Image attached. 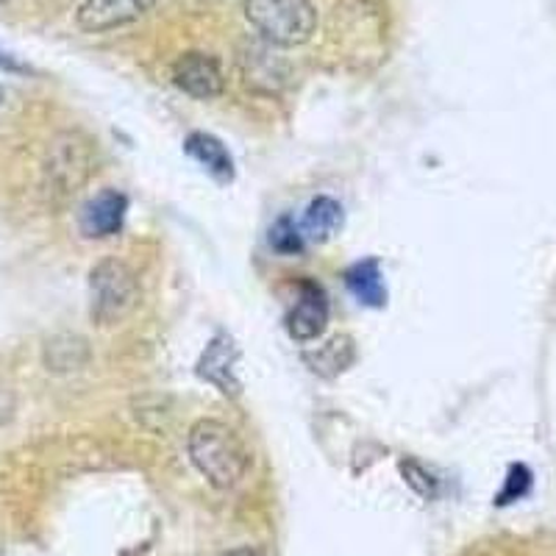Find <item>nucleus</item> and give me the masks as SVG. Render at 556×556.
<instances>
[{
  "label": "nucleus",
  "mask_w": 556,
  "mask_h": 556,
  "mask_svg": "<svg viewBox=\"0 0 556 556\" xmlns=\"http://www.w3.org/2000/svg\"><path fill=\"white\" fill-rule=\"evenodd\" d=\"M89 298H92L89 315H92V320H96L98 326L123 323L134 309H137V276H134L131 267L121 260L98 262V265L92 267V273H89Z\"/></svg>",
  "instance_id": "3"
},
{
  "label": "nucleus",
  "mask_w": 556,
  "mask_h": 556,
  "mask_svg": "<svg viewBox=\"0 0 556 556\" xmlns=\"http://www.w3.org/2000/svg\"><path fill=\"white\" fill-rule=\"evenodd\" d=\"M245 17L267 42L278 48L304 45L317 26L312 0H245Z\"/></svg>",
  "instance_id": "2"
},
{
  "label": "nucleus",
  "mask_w": 556,
  "mask_h": 556,
  "mask_svg": "<svg viewBox=\"0 0 556 556\" xmlns=\"http://www.w3.org/2000/svg\"><path fill=\"white\" fill-rule=\"evenodd\" d=\"M401 470H404L406 484H409L417 495H424V498H434L437 495L434 476L426 473V470L420 468L417 462H401Z\"/></svg>",
  "instance_id": "16"
},
{
  "label": "nucleus",
  "mask_w": 556,
  "mask_h": 556,
  "mask_svg": "<svg viewBox=\"0 0 556 556\" xmlns=\"http://www.w3.org/2000/svg\"><path fill=\"white\" fill-rule=\"evenodd\" d=\"M304 235L301 228L290 220V217H281L276 226L270 228V245L278 253H301L304 251Z\"/></svg>",
  "instance_id": "13"
},
{
  "label": "nucleus",
  "mask_w": 556,
  "mask_h": 556,
  "mask_svg": "<svg viewBox=\"0 0 556 556\" xmlns=\"http://www.w3.org/2000/svg\"><path fill=\"white\" fill-rule=\"evenodd\" d=\"M237 362H240V351H237L235 340L226 334H217L208 342L206 351L198 359V376L208 384H215L223 395L237 399L240 395V379H237Z\"/></svg>",
  "instance_id": "7"
},
{
  "label": "nucleus",
  "mask_w": 556,
  "mask_h": 556,
  "mask_svg": "<svg viewBox=\"0 0 556 556\" xmlns=\"http://www.w3.org/2000/svg\"><path fill=\"white\" fill-rule=\"evenodd\" d=\"M223 556H265V554H262L260 548H253V545H242V548L226 551V554H223Z\"/></svg>",
  "instance_id": "17"
},
{
  "label": "nucleus",
  "mask_w": 556,
  "mask_h": 556,
  "mask_svg": "<svg viewBox=\"0 0 556 556\" xmlns=\"http://www.w3.org/2000/svg\"><path fill=\"white\" fill-rule=\"evenodd\" d=\"M329 326V298L315 281L298 285V301L287 315V331L292 340L312 342Z\"/></svg>",
  "instance_id": "5"
},
{
  "label": "nucleus",
  "mask_w": 556,
  "mask_h": 556,
  "mask_svg": "<svg viewBox=\"0 0 556 556\" xmlns=\"http://www.w3.org/2000/svg\"><path fill=\"white\" fill-rule=\"evenodd\" d=\"M529 490H531V470L526 468V465H513V468H509V473H506L504 490L498 493L495 504H498V506L513 504V501L523 498Z\"/></svg>",
  "instance_id": "15"
},
{
  "label": "nucleus",
  "mask_w": 556,
  "mask_h": 556,
  "mask_svg": "<svg viewBox=\"0 0 556 556\" xmlns=\"http://www.w3.org/2000/svg\"><path fill=\"white\" fill-rule=\"evenodd\" d=\"M187 451L198 473L217 490L237 486L251 468V454L240 434L220 420H198L190 429Z\"/></svg>",
  "instance_id": "1"
},
{
  "label": "nucleus",
  "mask_w": 556,
  "mask_h": 556,
  "mask_svg": "<svg viewBox=\"0 0 556 556\" xmlns=\"http://www.w3.org/2000/svg\"><path fill=\"white\" fill-rule=\"evenodd\" d=\"M345 285L348 290L354 292V298L365 306H379L387 304V287L384 278H381V267L376 260H365L359 265H354L345 273Z\"/></svg>",
  "instance_id": "11"
},
{
  "label": "nucleus",
  "mask_w": 556,
  "mask_h": 556,
  "mask_svg": "<svg viewBox=\"0 0 556 556\" xmlns=\"http://www.w3.org/2000/svg\"><path fill=\"white\" fill-rule=\"evenodd\" d=\"M340 228H342L340 203L331 201V198H317V201H312L309 208H306L304 223H301V235H304V240L323 245V242H329Z\"/></svg>",
  "instance_id": "12"
},
{
  "label": "nucleus",
  "mask_w": 556,
  "mask_h": 556,
  "mask_svg": "<svg viewBox=\"0 0 556 556\" xmlns=\"http://www.w3.org/2000/svg\"><path fill=\"white\" fill-rule=\"evenodd\" d=\"M0 67L14 70V73H26V64L14 62V59H12V56H7V53H0Z\"/></svg>",
  "instance_id": "18"
},
{
  "label": "nucleus",
  "mask_w": 556,
  "mask_h": 556,
  "mask_svg": "<svg viewBox=\"0 0 556 556\" xmlns=\"http://www.w3.org/2000/svg\"><path fill=\"white\" fill-rule=\"evenodd\" d=\"M89 159L84 148L73 139L56 142L51 151V162H48V178L59 192H73L78 184L87 178Z\"/></svg>",
  "instance_id": "9"
},
{
  "label": "nucleus",
  "mask_w": 556,
  "mask_h": 556,
  "mask_svg": "<svg viewBox=\"0 0 556 556\" xmlns=\"http://www.w3.org/2000/svg\"><path fill=\"white\" fill-rule=\"evenodd\" d=\"M184 151L195 159L198 165L206 167L208 173L220 181H228L235 176V162H231V153L226 151L220 139L212 137V134H190L187 142H184Z\"/></svg>",
  "instance_id": "10"
},
{
  "label": "nucleus",
  "mask_w": 556,
  "mask_h": 556,
  "mask_svg": "<svg viewBox=\"0 0 556 556\" xmlns=\"http://www.w3.org/2000/svg\"><path fill=\"white\" fill-rule=\"evenodd\" d=\"M126 208H128V201L123 192L106 190L101 192V195H96L81 212L84 237L103 240V237L117 235V231L123 228V220H126Z\"/></svg>",
  "instance_id": "8"
},
{
  "label": "nucleus",
  "mask_w": 556,
  "mask_h": 556,
  "mask_svg": "<svg viewBox=\"0 0 556 556\" xmlns=\"http://www.w3.org/2000/svg\"><path fill=\"white\" fill-rule=\"evenodd\" d=\"M173 84L198 101H212L223 92V70L206 53H184L173 64Z\"/></svg>",
  "instance_id": "6"
},
{
  "label": "nucleus",
  "mask_w": 556,
  "mask_h": 556,
  "mask_svg": "<svg viewBox=\"0 0 556 556\" xmlns=\"http://www.w3.org/2000/svg\"><path fill=\"white\" fill-rule=\"evenodd\" d=\"M153 3L156 0H84L76 12V23L81 31L89 34L112 31L146 17Z\"/></svg>",
  "instance_id": "4"
},
{
  "label": "nucleus",
  "mask_w": 556,
  "mask_h": 556,
  "mask_svg": "<svg viewBox=\"0 0 556 556\" xmlns=\"http://www.w3.org/2000/svg\"><path fill=\"white\" fill-rule=\"evenodd\" d=\"M0 3H7V0H0Z\"/></svg>",
  "instance_id": "19"
},
{
  "label": "nucleus",
  "mask_w": 556,
  "mask_h": 556,
  "mask_svg": "<svg viewBox=\"0 0 556 556\" xmlns=\"http://www.w3.org/2000/svg\"><path fill=\"white\" fill-rule=\"evenodd\" d=\"M348 348H351V342H348L345 337H342V340H331L329 345L317 348L315 359H312V356H306V359H309L312 365H315L317 374H326V367H331V374H340L342 367H345L348 362L354 359V356H340V351H348Z\"/></svg>",
  "instance_id": "14"
}]
</instances>
